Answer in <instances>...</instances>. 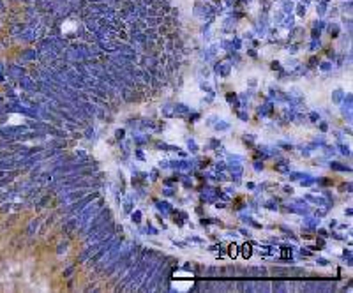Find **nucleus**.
Here are the masks:
<instances>
[{"label":"nucleus","instance_id":"1","mask_svg":"<svg viewBox=\"0 0 353 293\" xmlns=\"http://www.w3.org/2000/svg\"><path fill=\"white\" fill-rule=\"evenodd\" d=\"M251 253H253V247L249 246V244H244V246H242V254H244V258H249V256H251Z\"/></svg>","mask_w":353,"mask_h":293},{"label":"nucleus","instance_id":"2","mask_svg":"<svg viewBox=\"0 0 353 293\" xmlns=\"http://www.w3.org/2000/svg\"><path fill=\"white\" fill-rule=\"evenodd\" d=\"M230 254H231V256L237 254V246H230Z\"/></svg>","mask_w":353,"mask_h":293},{"label":"nucleus","instance_id":"3","mask_svg":"<svg viewBox=\"0 0 353 293\" xmlns=\"http://www.w3.org/2000/svg\"><path fill=\"white\" fill-rule=\"evenodd\" d=\"M304 13H306V9H304V5H300V7H298V14H304Z\"/></svg>","mask_w":353,"mask_h":293}]
</instances>
